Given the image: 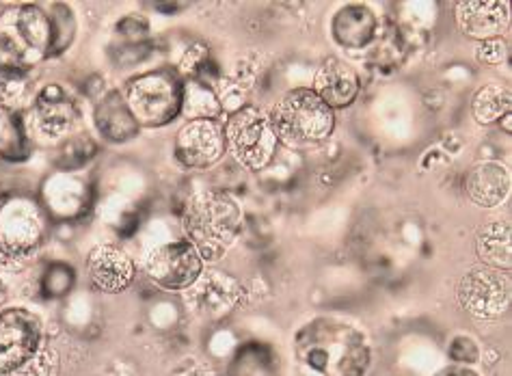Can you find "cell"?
<instances>
[{
  "label": "cell",
  "mask_w": 512,
  "mask_h": 376,
  "mask_svg": "<svg viewBox=\"0 0 512 376\" xmlns=\"http://www.w3.org/2000/svg\"><path fill=\"white\" fill-rule=\"evenodd\" d=\"M124 98L139 126L158 128L182 113L184 87L171 72H150L132 78Z\"/></svg>",
  "instance_id": "cell-5"
},
{
  "label": "cell",
  "mask_w": 512,
  "mask_h": 376,
  "mask_svg": "<svg viewBox=\"0 0 512 376\" xmlns=\"http://www.w3.org/2000/svg\"><path fill=\"white\" fill-rule=\"evenodd\" d=\"M316 96L331 109H344L353 104L359 93V78L350 65L342 59H327L316 74Z\"/></svg>",
  "instance_id": "cell-16"
},
{
  "label": "cell",
  "mask_w": 512,
  "mask_h": 376,
  "mask_svg": "<svg viewBox=\"0 0 512 376\" xmlns=\"http://www.w3.org/2000/svg\"><path fill=\"white\" fill-rule=\"evenodd\" d=\"M44 327L24 307H0V376L20 372L42 351Z\"/></svg>",
  "instance_id": "cell-8"
},
{
  "label": "cell",
  "mask_w": 512,
  "mask_h": 376,
  "mask_svg": "<svg viewBox=\"0 0 512 376\" xmlns=\"http://www.w3.org/2000/svg\"><path fill=\"white\" fill-rule=\"evenodd\" d=\"M296 353L314 372L329 376H363L370 366L366 335L348 322L320 318L296 335Z\"/></svg>",
  "instance_id": "cell-1"
},
{
  "label": "cell",
  "mask_w": 512,
  "mask_h": 376,
  "mask_svg": "<svg viewBox=\"0 0 512 376\" xmlns=\"http://www.w3.org/2000/svg\"><path fill=\"white\" fill-rule=\"evenodd\" d=\"M96 124L106 139L128 141L139 132V124L130 113L126 98L113 91L106 96L96 109Z\"/></svg>",
  "instance_id": "cell-19"
},
{
  "label": "cell",
  "mask_w": 512,
  "mask_h": 376,
  "mask_svg": "<svg viewBox=\"0 0 512 376\" xmlns=\"http://www.w3.org/2000/svg\"><path fill=\"white\" fill-rule=\"evenodd\" d=\"M147 275L163 290H188L204 273V260L191 243H167L145 260Z\"/></svg>",
  "instance_id": "cell-11"
},
{
  "label": "cell",
  "mask_w": 512,
  "mask_h": 376,
  "mask_svg": "<svg viewBox=\"0 0 512 376\" xmlns=\"http://www.w3.org/2000/svg\"><path fill=\"white\" fill-rule=\"evenodd\" d=\"M331 33L335 42L346 48H366L374 42L379 33V22L372 9L363 5H346L342 7L331 22Z\"/></svg>",
  "instance_id": "cell-18"
},
{
  "label": "cell",
  "mask_w": 512,
  "mask_h": 376,
  "mask_svg": "<svg viewBox=\"0 0 512 376\" xmlns=\"http://www.w3.org/2000/svg\"><path fill=\"white\" fill-rule=\"evenodd\" d=\"M186 243L201 260L219 262L234 247L242 230V210L227 193H199L188 199L182 214Z\"/></svg>",
  "instance_id": "cell-2"
},
{
  "label": "cell",
  "mask_w": 512,
  "mask_h": 376,
  "mask_svg": "<svg viewBox=\"0 0 512 376\" xmlns=\"http://www.w3.org/2000/svg\"><path fill=\"white\" fill-rule=\"evenodd\" d=\"M184 292L188 310L206 320H221L245 303V288L238 279L223 271H204Z\"/></svg>",
  "instance_id": "cell-10"
},
{
  "label": "cell",
  "mask_w": 512,
  "mask_h": 376,
  "mask_svg": "<svg viewBox=\"0 0 512 376\" xmlns=\"http://www.w3.org/2000/svg\"><path fill=\"white\" fill-rule=\"evenodd\" d=\"M458 301L478 318H497L506 312L510 284L502 271L491 266H476L458 284Z\"/></svg>",
  "instance_id": "cell-12"
},
{
  "label": "cell",
  "mask_w": 512,
  "mask_h": 376,
  "mask_svg": "<svg viewBox=\"0 0 512 376\" xmlns=\"http://www.w3.org/2000/svg\"><path fill=\"white\" fill-rule=\"evenodd\" d=\"M476 251L484 266L510 271V227L508 223L484 225L476 238Z\"/></svg>",
  "instance_id": "cell-20"
},
{
  "label": "cell",
  "mask_w": 512,
  "mask_h": 376,
  "mask_svg": "<svg viewBox=\"0 0 512 376\" xmlns=\"http://www.w3.org/2000/svg\"><path fill=\"white\" fill-rule=\"evenodd\" d=\"M471 111H474V117L478 124H495L497 119H502L508 115L510 111V91L508 87H500V85H489V87H482L476 98L474 104H471Z\"/></svg>",
  "instance_id": "cell-22"
},
{
  "label": "cell",
  "mask_w": 512,
  "mask_h": 376,
  "mask_svg": "<svg viewBox=\"0 0 512 376\" xmlns=\"http://www.w3.org/2000/svg\"><path fill=\"white\" fill-rule=\"evenodd\" d=\"M225 150V130L217 119H191L175 137V158L188 169L217 165Z\"/></svg>",
  "instance_id": "cell-13"
},
{
  "label": "cell",
  "mask_w": 512,
  "mask_h": 376,
  "mask_svg": "<svg viewBox=\"0 0 512 376\" xmlns=\"http://www.w3.org/2000/svg\"><path fill=\"white\" fill-rule=\"evenodd\" d=\"M456 22L461 31L469 37L487 42V39L500 37L510 22V9L508 3H461L456 7Z\"/></svg>",
  "instance_id": "cell-15"
},
{
  "label": "cell",
  "mask_w": 512,
  "mask_h": 376,
  "mask_svg": "<svg viewBox=\"0 0 512 376\" xmlns=\"http://www.w3.org/2000/svg\"><path fill=\"white\" fill-rule=\"evenodd\" d=\"M277 141L288 145H312L331 137L335 113L314 89H292L277 100L268 113Z\"/></svg>",
  "instance_id": "cell-3"
},
{
  "label": "cell",
  "mask_w": 512,
  "mask_h": 376,
  "mask_svg": "<svg viewBox=\"0 0 512 376\" xmlns=\"http://www.w3.org/2000/svg\"><path fill=\"white\" fill-rule=\"evenodd\" d=\"M0 55L18 70L52 55V24L46 13L33 5L7 9L0 16Z\"/></svg>",
  "instance_id": "cell-4"
},
{
  "label": "cell",
  "mask_w": 512,
  "mask_h": 376,
  "mask_svg": "<svg viewBox=\"0 0 512 376\" xmlns=\"http://www.w3.org/2000/svg\"><path fill=\"white\" fill-rule=\"evenodd\" d=\"M87 275L100 292L119 294L128 290L134 281V262L121 249L100 245L89 253Z\"/></svg>",
  "instance_id": "cell-14"
},
{
  "label": "cell",
  "mask_w": 512,
  "mask_h": 376,
  "mask_svg": "<svg viewBox=\"0 0 512 376\" xmlns=\"http://www.w3.org/2000/svg\"><path fill=\"white\" fill-rule=\"evenodd\" d=\"M24 91L26 83L18 67H3L0 70V106L11 111L22 100Z\"/></svg>",
  "instance_id": "cell-25"
},
{
  "label": "cell",
  "mask_w": 512,
  "mask_h": 376,
  "mask_svg": "<svg viewBox=\"0 0 512 376\" xmlns=\"http://www.w3.org/2000/svg\"><path fill=\"white\" fill-rule=\"evenodd\" d=\"M465 193L480 208H497L510 193V176L500 163H478L467 171Z\"/></svg>",
  "instance_id": "cell-17"
},
{
  "label": "cell",
  "mask_w": 512,
  "mask_h": 376,
  "mask_svg": "<svg viewBox=\"0 0 512 376\" xmlns=\"http://www.w3.org/2000/svg\"><path fill=\"white\" fill-rule=\"evenodd\" d=\"M29 134L24 119L0 106V160H22L29 156Z\"/></svg>",
  "instance_id": "cell-21"
},
{
  "label": "cell",
  "mask_w": 512,
  "mask_h": 376,
  "mask_svg": "<svg viewBox=\"0 0 512 376\" xmlns=\"http://www.w3.org/2000/svg\"><path fill=\"white\" fill-rule=\"evenodd\" d=\"M76 119L78 109L74 100L59 85H48L26 113L24 128L31 141L57 143L74 130Z\"/></svg>",
  "instance_id": "cell-9"
},
{
  "label": "cell",
  "mask_w": 512,
  "mask_h": 376,
  "mask_svg": "<svg viewBox=\"0 0 512 376\" xmlns=\"http://www.w3.org/2000/svg\"><path fill=\"white\" fill-rule=\"evenodd\" d=\"M93 150H96V147H93V143L89 139L74 137V139H70V143L65 145V152L61 154V165L65 169L83 165L93 156Z\"/></svg>",
  "instance_id": "cell-27"
},
{
  "label": "cell",
  "mask_w": 512,
  "mask_h": 376,
  "mask_svg": "<svg viewBox=\"0 0 512 376\" xmlns=\"http://www.w3.org/2000/svg\"><path fill=\"white\" fill-rule=\"evenodd\" d=\"M44 238V214L31 199L11 197L0 201V260H26Z\"/></svg>",
  "instance_id": "cell-7"
},
{
  "label": "cell",
  "mask_w": 512,
  "mask_h": 376,
  "mask_svg": "<svg viewBox=\"0 0 512 376\" xmlns=\"http://www.w3.org/2000/svg\"><path fill=\"white\" fill-rule=\"evenodd\" d=\"M61 13H52L50 24H52V52H61L67 44L72 42L74 35V20L72 11L59 7Z\"/></svg>",
  "instance_id": "cell-26"
},
{
  "label": "cell",
  "mask_w": 512,
  "mask_h": 376,
  "mask_svg": "<svg viewBox=\"0 0 512 376\" xmlns=\"http://www.w3.org/2000/svg\"><path fill=\"white\" fill-rule=\"evenodd\" d=\"M225 145L234 158L247 169H264L271 163L277 150V137L268 122V115L253 109V106H240L227 119Z\"/></svg>",
  "instance_id": "cell-6"
},
{
  "label": "cell",
  "mask_w": 512,
  "mask_h": 376,
  "mask_svg": "<svg viewBox=\"0 0 512 376\" xmlns=\"http://www.w3.org/2000/svg\"><path fill=\"white\" fill-rule=\"evenodd\" d=\"M48 197H50V206L63 214L76 212L85 206L83 184H78L70 178H57L55 182H50Z\"/></svg>",
  "instance_id": "cell-24"
},
{
  "label": "cell",
  "mask_w": 512,
  "mask_h": 376,
  "mask_svg": "<svg viewBox=\"0 0 512 376\" xmlns=\"http://www.w3.org/2000/svg\"><path fill=\"white\" fill-rule=\"evenodd\" d=\"M450 355L456 361H465V364H474L478 359V346L474 344V340L469 338H458L454 340V344L450 346Z\"/></svg>",
  "instance_id": "cell-30"
},
{
  "label": "cell",
  "mask_w": 512,
  "mask_h": 376,
  "mask_svg": "<svg viewBox=\"0 0 512 376\" xmlns=\"http://www.w3.org/2000/svg\"><path fill=\"white\" fill-rule=\"evenodd\" d=\"M7 299V290H5V284H3V277H0V305L5 303Z\"/></svg>",
  "instance_id": "cell-32"
},
{
  "label": "cell",
  "mask_w": 512,
  "mask_h": 376,
  "mask_svg": "<svg viewBox=\"0 0 512 376\" xmlns=\"http://www.w3.org/2000/svg\"><path fill=\"white\" fill-rule=\"evenodd\" d=\"M504 57H506V44L502 42L500 37L487 39V42H482L480 48H478V59L482 63H487V65L502 63Z\"/></svg>",
  "instance_id": "cell-29"
},
{
  "label": "cell",
  "mask_w": 512,
  "mask_h": 376,
  "mask_svg": "<svg viewBox=\"0 0 512 376\" xmlns=\"http://www.w3.org/2000/svg\"><path fill=\"white\" fill-rule=\"evenodd\" d=\"M182 111L193 119H214L223 113V106L206 85L195 80V83L184 87Z\"/></svg>",
  "instance_id": "cell-23"
},
{
  "label": "cell",
  "mask_w": 512,
  "mask_h": 376,
  "mask_svg": "<svg viewBox=\"0 0 512 376\" xmlns=\"http://www.w3.org/2000/svg\"><path fill=\"white\" fill-rule=\"evenodd\" d=\"M435 376H478L474 370L463 368V366H452V368H443Z\"/></svg>",
  "instance_id": "cell-31"
},
{
  "label": "cell",
  "mask_w": 512,
  "mask_h": 376,
  "mask_svg": "<svg viewBox=\"0 0 512 376\" xmlns=\"http://www.w3.org/2000/svg\"><path fill=\"white\" fill-rule=\"evenodd\" d=\"M72 273H74L72 268H67V266L50 268L48 275H46V290H48V294H63L65 290H70L72 279H74Z\"/></svg>",
  "instance_id": "cell-28"
}]
</instances>
